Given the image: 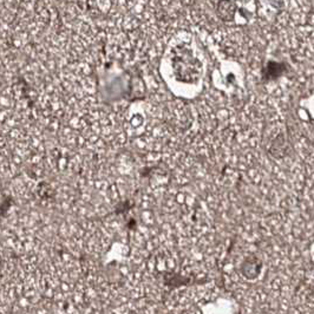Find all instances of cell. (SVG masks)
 Returning <instances> with one entry per match:
<instances>
[{
    "instance_id": "obj_2",
    "label": "cell",
    "mask_w": 314,
    "mask_h": 314,
    "mask_svg": "<svg viewBox=\"0 0 314 314\" xmlns=\"http://www.w3.org/2000/svg\"><path fill=\"white\" fill-rule=\"evenodd\" d=\"M222 5H224L225 8L219 7L220 16L222 17V19L224 20L233 19L234 14H235V4H234V2L228 1V2H222Z\"/></svg>"
},
{
    "instance_id": "obj_1",
    "label": "cell",
    "mask_w": 314,
    "mask_h": 314,
    "mask_svg": "<svg viewBox=\"0 0 314 314\" xmlns=\"http://www.w3.org/2000/svg\"><path fill=\"white\" fill-rule=\"evenodd\" d=\"M288 70V66L285 63H279V61L271 60L266 64L262 70V77L265 81H274L279 77L285 75Z\"/></svg>"
}]
</instances>
